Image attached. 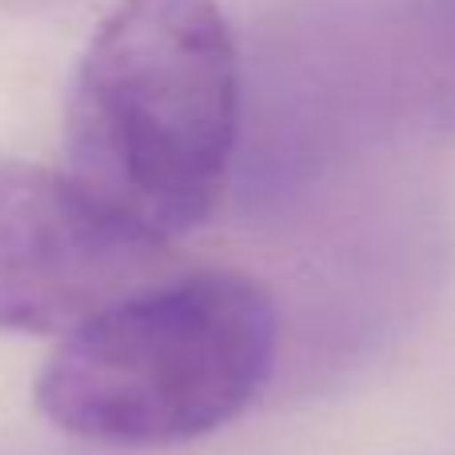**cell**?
Wrapping results in <instances>:
<instances>
[{"instance_id":"cell-1","label":"cell","mask_w":455,"mask_h":455,"mask_svg":"<svg viewBox=\"0 0 455 455\" xmlns=\"http://www.w3.org/2000/svg\"><path fill=\"white\" fill-rule=\"evenodd\" d=\"M240 132V52L216 0H120L76 64V188L156 248L216 212Z\"/></svg>"},{"instance_id":"cell-2","label":"cell","mask_w":455,"mask_h":455,"mask_svg":"<svg viewBox=\"0 0 455 455\" xmlns=\"http://www.w3.org/2000/svg\"><path fill=\"white\" fill-rule=\"evenodd\" d=\"M280 320L251 275L156 280L64 336L36 379L52 427L112 448H164L232 424L272 376Z\"/></svg>"},{"instance_id":"cell-3","label":"cell","mask_w":455,"mask_h":455,"mask_svg":"<svg viewBox=\"0 0 455 455\" xmlns=\"http://www.w3.org/2000/svg\"><path fill=\"white\" fill-rule=\"evenodd\" d=\"M164 248L128 232L68 172L0 160V331L80 328L156 283Z\"/></svg>"}]
</instances>
